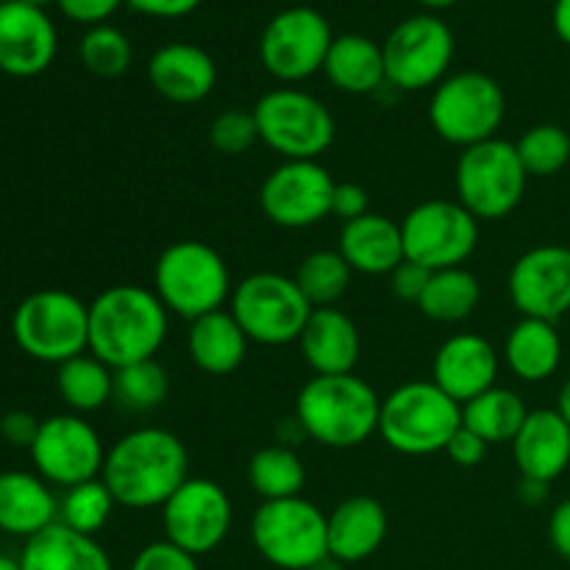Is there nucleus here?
<instances>
[{"instance_id":"1","label":"nucleus","mask_w":570,"mask_h":570,"mask_svg":"<svg viewBox=\"0 0 570 570\" xmlns=\"http://www.w3.org/2000/svg\"><path fill=\"white\" fill-rule=\"evenodd\" d=\"M100 479L120 507L161 510L189 479V451L170 429H134L106 451Z\"/></svg>"},{"instance_id":"2","label":"nucleus","mask_w":570,"mask_h":570,"mask_svg":"<svg viewBox=\"0 0 570 570\" xmlns=\"http://www.w3.org/2000/svg\"><path fill=\"white\" fill-rule=\"evenodd\" d=\"M170 312L142 284H115L89 304V354L117 371L134 362L156 360L167 340Z\"/></svg>"},{"instance_id":"3","label":"nucleus","mask_w":570,"mask_h":570,"mask_svg":"<svg viewBox=\"0 0 570 570\" xmlns=\"http://www.w3.org/2000/svg\"><path fill=\"white\" fill-rule=\"evenodd\" d=\"M382 399L365 379L312 376L295 399V417L306 438L326 449H356L379 434Z\"/></svg>"},{"instance_id":"4","label":"nucleus","mask_w":570,"mask_h":570,"mask_svg":"<svg viewBox=\"0 0 570 570\" xmlns=\"http://www.w3.org/2000/svg\"><path fill=\"white\" fill-rule=\"evenodd\" d=\"M154 293L170 315L198 321L223 309L234 293L232 271L220 250L200 239H178L154 265Z\"/></svg>"},{"instance_id":"5","label":"nucleus","mask_w":570,"mask_h":570,"mask_svg":"<svg viewBox=\"0 0 570 570\" xmlns=\"http://www.w3.org/2000/svg\"><path fill=\"white\" fill-rule=\"evenodd\" d=\"M462 426V406L429 382H406L382 399L379 438L404 456H432L445 451Z\"/></svg>"},{"instance_id":"6","label":"nucleus","mask_w":570,"mask_h":570,"mask_svg":"<svg viewBox=\"0 0 570 570\" xmlns=\"http://www.w3.org/2000/svg\"><path fill=\"white\" fill-rule=\"evenodd\" d=\"M11 334L22 354L59 367L89 351V304L67 289H37L17 304Z\"/></svg>"},{"instance_id":"7","label":"nucleus","mask_w":570,"mask_h":570,"mask_svg":"<svg viewBox=\"0 0 570 570\" xmlns=\"http://www.w3.org/2000/svg\"><path fill=\"white\" fill-rule=\"evenodd\" d=\"M504 115V89L493 76L479 70L445 76L429 100V122L434 134L462 150L499 137Z\"/></svg>"},{"instance_id":"8","label":"nucleus","mask_w":570,"mask_h":570,"mask_svg":"<svg viewBox=\"0 0 570 570\" xmlns=\"http://www.w3.org/2000/svg\"><path fill=\"white\" fill-rule=\"evenodd\" d=\"M529 173L515 142L495 137L471 145L460 154L454 170L456 200L482 220H501L521 206Z\"/></svg>"},{"instance_id":"9","label":"nucleus","mask_w":570,"mask_h":570,"mask_svg":"<svg viewBox=\"0 0 570 570\" xmlns=\"http://www.w3.org/2000/svg\"><path fill=\"white\" fill-rule=\"evenodd\" d=\"M259 139L284 161H317L337 137V122L328 106L298 87H278L254 106Z\"/></svg>"},{"instance_id":"10","label":"nucleus","mask_w":570,"mask_h":570,"mask_svg":"<svg viewBox=\"0 0 570 570\" xmlns=\"http://www.w3.org/2000/svg\"><path fill=\"white\" fill-rule=\"evenodd\" d=\"M254 549L282 570H309L328 557V515L304 495L262 501L250 518Z\"/></svg>"},{"instance_id":"11","label":"nucleus","mask_w":570,"mask_h":570,"mask_svg":"<svg viewBox=\"0 0 570 570\" xmlns=\"http://www.w3.org/2000/svg\"><path fill=\"white\" fill-rule=\"evenodd\" d=\"M228 312L250 343L276 348V345L298 343L315 309L304 298L295 278L262 271L234 284Z\"/></svg>"},{"instance_id":"12","label":"nucleus","mask_w":570,"mask_h":570,"mask_svg":"<svg viewBox=\"0 0 570 570\" xmlns=\"http://www.w3.org/2000/svg\"><path fill=\"white\" fill-rule=\"evenodd\" d=\"M401 237L406 259L426 271L465 267L479 245V220L460 200L432 198L406 212Z\"/></svg>"},{"instance_id":"13","label":"nucleus","mask_w":570,"mask_h":570,"mask_svg":"<svg viewBox=\"0 0 570 570\" xmlns=\"http://www.w3.org/2000/svg\"><path fill=\"white\" fill-rule=\"evenodd\" d=\"M387 87L421 92L438 87L454 61V33L438 14H412L401 20L382 42Z\"/></svg>"},{"instance_id":"14","label":"nucleus","mask_w":570,"mask_h":570,"mask_svg":"<svg viewBox=\"0 0 570 570\" xmlns=\"http://www.w3.org/2000/svg\"><path fill=\"white\" fill-rule=\"evenodd\" d=\"M334 42L326 17L309 6H293L273 17L259 39V59L265 70L282 83H301L323 72Z\"/></svg>"},{"instance_id":"15","label":"nucleus","mask_w":570,"mask_h":570,"mask_svg":"<svg viewBox=\"0 0 570 570\" xmlns=\"http://www.w3.org/2000/svg\"><path fill=\"white\" fill-rule=\"evenodd\" d=\"M28 454L45 482L67 490L89 479H100L106 462L98 429L76 412L45 417Z\"/></svg>"},{"instance_id":"16","label":"nucleus","mask_w":570,"mask_h":570,"mask_svg":"<svg viewBox=\"0 0 570 570\" xmlns=\"http://www.w3.org/2000/svg\"><path fill=\"white\" fill-rule=\"evenodd\" d=\"M234 507L226 490L212 479L189 476L161 507L165 540L193 557L220 549L232 532Z\"/></svg>"},{"instance_id":"17","label":"nucleus","mask_w":570,"mask_h":570,"mask_svg":"<svg viewBox=\"0 0 570 570\" xmlns=\"http://www.w3.org/2000/svg\"><path fill=\"white\" fill-rule=\"evenodd\" d=\"M334 187L337 181L321 161H282L262 181L259 206L273 226L301 232L332 215Z\"/></svg>"},{"instance_id":"18","label":"nucleus","mask_w":570,"mask_h":570,"mask_svg":"<svg viewBox=\"0 0 570 570\" xmlns=\"http://www.w3.org/2000/svg\"><path fill=\"white\" fill-rule=\"evenodd\" d=\"M510 301L523 317L557 323L570 312V248L538 245L521 254L507 278Z\"/></svg>"},{"instance_id":"19","label":"nucleus","mask_w":570,"mask_h":570,"mask_svg":"<svg viewBox=\"0 0 570 570\" xmlns=\"http://www.w3.org/2000/svg\"><path fill=\"white\" fill-rule=\"evenodd\" d=\"M59 33L48 11L22 0L0 3V72L33 78L56 59Z\"/></svg>"},{"instance_id":"20","label":"nucleus","mask_w":570,"mask_h":570,"mask_svg":"<svg viewBox=\"0 0 570 570\" xmlns=\"http://www.w3.org/2000/svg\"><path fill=\"white\" fill-rule=\"evenodd\" d=\"M432 382L460 406L499 382V351L482 334L462 332L445 340L432 362Z\"/></svg>"},{"instance_id":"21","label":"nucleus","mask_w":570,"mask_h":570,"mask_svg":"<svg viewBox=\"0 0 570 570\" xmlns=\"http://www.w3.org/2000/svg\"><path fill=\"white\" fill-rule=\"evenodd\" d=\"M148 81L170 104H200L215 89L217 65L198 45L170 42L150 56Z\"/></svg>"},{"instance_id":"22","label":"nucleus","mask_w":570,"mask_h":570,"mask_svg":"<svg viewBox=\"0 0 570 570\" xmlns=\"http://www.w3.org/2000/svg\"><path fill=\"white\" fill-rule=\"evenodd\" d=\"M510 445L521 479L551 484L570 465V426L557 410H529Z\"/></svg>"},{"instance_id":"23","label":"nucleus","mask_w":570,"mask_h":570,"mask_svg":"<svg viewBox=\"0 0 570 570\" xmlns=\"http://www.w3.org/2000/svg\"><path fill=\"white\" fill-rule=\"evenodd\" d=\"M304 362L315 376H343L354 373L362 356V337L351 315L337 306L312 312L298 340Z\"/></svg>"},{"instance_id":"24","label":"nucleus","mask_w":570,"mask_h":570,"mask_svg":"<svg viewBox=\"0 0 570 570\" xmlns=\"http://www.w3.org/2000/svg\"><path fill=\"white\" fill-rule=\"evenodd\" d=\"M387 510L373 495H351L328 515V557L343 566L365 562L387 538Z\"/></svg>"},{"instance_id":"25","label":"nucleus","mask_w":570,"mask_h":570,"mask_svg":"<svg viewBox=\"0 0 570 570\" xmlns=\"http://www.w3.org/2000/svg\"><path fill=\"white\" fill-rule=\"evenodd\" d=\"M337 250L351 271L362 276H390L406 259L401 223L376 212L343 223Z\"/></svg>"},{"instance_id":"26","label":"nucleus","mask_w":570,"mask_h":570,"mask_svg":"<svg viewBox=\"0 0 570 570\" xmlns=\"http://www.w3.org/2000/svg\"><path fill=\"white\" fill-rule=\"evenodd\" d=\"M59 521V499L39 473H0V532L31 540Z\"/></svg>"},{"instance_id":"27","label":"nucleus","mask_w":570,"mask_h":570,"mask_svg":"<svg viewBox=\"0 0 570 570\" xmlns=\"http://www.w3.org/2000/svg\"><path fill=\"white\" fill-rule=\"evenodd\" d=\"M20 566L22 570H115L98 540L59 521L26 540Z\"/></svg>"},{"instance_id":"28","label":"nucleus","mask_w":570,"mask_h":570,"mask_svg":"<svg viewBox=\"0 0 570 570\" xmlns=\"http://www.w3.org/2000/svg\"><path fill=\"white\" fill-rule=\"evenodd\" d=\"M323 72L345 95H373L387 87L384 50L365 33H340L328 48Z\"/></svg>"},{"instance_id":"29","label":"nucleus","mask_w":570,"mask_h":570,"mask_svg":"<svg viewBox=\"0 0 570 570\" xmlns=\"http://www.w3.org/2000/svg\"><path fill=\"white\" fill-rule=\"evenodd\" d=\"M248 343L232 312H212L189 323L187 354L198 371L209 376H228L248 356Z\"/></svg>"},{"instance_id":"30","label":"nucleus","mask_w":570,"mask_h":570,"mask_svg":"<svg viewBox=\"0 0 570 570\" xmlns=\"http://www.w3.org/2000/svg\"><path fill=\"white\" fill-rule=\"evenodd\" d=\"M504 360L521 382L540 384L562 365V337L557 323L521 317L504 343Z\"/></svg>"},{"instance_id":"31","label":"nucleus","mask_w":570,"mask_h":570,"mask_svg":"<svg viewBox=\"0 0 570 570\" xmlns=\"http://www.w3.org/2000/svg\"><path fill=\"white\" fill-rule=\"evenodd\" d=\"M482 301V284L468 267H449V271H434L423 289L417 309L434 323H454L468 321L476 312Z\"/></svg>"},{"instance_id":"32","label":"nucleus","mask_w":570,"mask_h":570,"mask_svg":"<svg viewBox=\"0 0 570 570\" xmlns=\"http://www.w3.org/2000/svg\"><path fill=\"white\" fill-rule=\"evenodd\" d=\"M56 390L76 415H89L111 401L115 371L87 351L56 367Z\"/></svg>"},{"instance_id":"33","label":"nucleus","mask_w":570,"mask_h":570,"mask_svg":"<svg viewBox=\"0 0 570 570\" xmlns=\"http://www.w3.org/2000/svg\"><path fill=\"white\" fill-rule=\"evenodd\" d=\"M527 415L529 406L523 404L521 395L515 390L495 384L493 390H488V393H482L479 399L468 401L462 406V426L476 432L490 445L512 443L515 434L521 432Z\"/></svg>"},{"instance_id":"34","label":"nucleus","mask_w":570,"mask_h":570,"mask_svg":"<svg viewBox=\"0 0 570 570\" xmlns=\"http://www.w3.org/2000/svg\"><path fill=\"white\" fill-rule=\"evenodd\" d=\"M248 482L262 501L295 499L304 493L306 468L298 451L287 445H265L248 462Z\"/></svg>"},{"instance_id":"35","label":"nucleus","mask_w":570,"mask_h":570,"mask_svg":"<svg viewBox=\"0 0 570 570\" xmlns=\"http://www.w3.org/2000/svg\"><path fill=\"white\" fill-rule=\"evenodd\" d=\"M293 278L304 298L312 304V309H326V306H337L343 301L354 271L340 250H312L309 256L301 259Z\"/></svg>"},{"instance_id":"36","label":"nucleus","mask_w":570,"mask_h":570,"mask_svg":"<svg viewBox=\"0 0 570 570\" xmlns=\"http://www.w3.org/2000/svg\"><path fill=\"white\" fill-rule=\"evenodd\" d=\"M170 393L167 371L156 360L134 362V365L117 367L111 401L126 412H150L165 404Z\"/></svg>"},{"instance_id":"37","label":"nucleus","mask_w":570,"mask_h":570,"mask_svg":"<svg viewBox=\"0 0 570 570\" xmlns=\"http://www.w3.org/2000/svg\"><path fill=\"white\" fill-rule=\"evenodd\" d=\"M115 507L117 501L104 484V479H89V482L76 484L61 495L59 523L95 538L109 523Z\"/></svg>"},{"instance_id":"38","label":"nucleus","mask_w":570,"mask_h":570,"mask_svg":"<svg viewBox=\"0 0 570 570\" xmlns=\"http://www.w3.org/2000/svg\"><path fill=\"white\" fill-rule=\"evenodd\" d=\"M78 59L87 67L92 76L98 78H120L126 76L128 67L134 61L131 39L120 31V28L109 26H95L87 28V33L78 42Z\"/></svg>"},{"instance_id":"39","label":"nucleus","mask_w":570,"mask_h":570,"mask_svg":"<svg viewBox=\"0 0 570 570\" xmlns=\"http://www.w3.org/2000/svg\"><path fill=\"white\" fill-rule=\"evenodd\" d=\"M515 148L529 178L557 176L570 161V134L554 122H540L521 134Z\"/></svg>"},{"instance_id":"40","label":"nucleus","mask_w":570,"mask_h":570,"mask_svg":"<svg viewBox=\"0 0 570 570\" xmlns=\"http://www.w3.org/2000/svg\"><path fill=\"white\" fill-rule=\"evenodd\" d=\"M209 142L223 156H243L259 142V128H256L254 111L226 109L212 120Z\"/></svg>"},{"instance_id":"41","label":"nucleus","mask_w":570,"mask_h":570,"mask_svg":"<svg viewBox=\"0 0 570 570\" xmlns=\"http://www.w3.org/2000/svg\"><path fill=\"white\" fill-rule=\"evenodd\" d=\"M128 570H200V566L198 557L187 554L170 540H156V543H148L137 551Z\"/></svg>"},{"instance_id":"42","label":"nucleus","mask_w":570,"mask_h":570,"mask_svg":"<svg viewBox=\"0 0 570 570\" xmlns=\"http://www.w3.org/2000/svg\"><path fill=\"white\" fill-rule=\"evenodd\" d=\"M387 278H390V289H393L395 298L406 301V304H417L423 295V289H426L429 278H432V271H426V267L404 259L393 273H390Z\"/></svg>"},{"instance_id":"43","label":"nucleus","mask_w":570,"mask_h":570,"mask_svg":"<svg viewBox=\"0 0 570 570\" xmlns=\"http://www.w3.org/2000/svg\"><path fill=\"white\" fill-rule=\"evenodd\" d=\"M61 9V14L72 22H81V26H104L117 9H120L126 0H56Z\"/></svg>"},{"instance_id":"44","label":"nucleus","mask_w":570,"mask_h":570,"mask_svg":"<svg viewBox=\"0 0 570 570\" xmlns=\"http://www.w3.org/2000/svg\"><path fill=\"white\" fill-rule=\"evenodd\" d=\"M488 449L490 443H484L476 432H471L468 426H460L454 432V438L449 440V445H445V456L460 468H476L488 456Z\"/></svg>"},{"instance_id":"45","label":"nucleus","mask_w":570,"mask_h":570,"mask_svg":"<svg viewBox=\"0 0 570 570\" xmlns=\"http://www.w3.org/2000/svg\"><path fill=\"white\" fill-rule=\"evenodd\" d=\"M367 206H371V198H367V189L360 187L354 181H337L332 198V215L340 217L343 223L356 220V217L367 215Z\"/></svg>"},{"instance_id":"46","label":"nucleus","mask_w":570,"mask_h":570,"mask_svg":"<svg viewBox=\"0 0 570 570\" xmlns=\"http://www.w3.org/2000/svg\"><path fill=\"white\" fill-rule=\"evenodd\" d=\"M39 423L31 412L26 410H11L0 417V438L6 440L14 449H31L33 440H37Z\"/></svg>"},{"instance_id":"47","label":"nucleus","mask_w":570,"mask_h":570,"mask_svg":"<svg viewBox=\"0 0 570 570\" xmlns=\"http://www.w3.org/2000/svg\"><path fill=\"white\" fill-rule=\"evenodd\" d=\"M126 3L131 6V9H137L139 14L173 20V17L193 14L204 0H126Z\"/></svg>"},{"instance_id":"48","label":"nucleus","mask_w":570,"mask_h":570,"mask_svg":"<svg viewBox=\"0 0 570 570\" xmlns=\"http://www.w3.org/2000/svg\"><path fill=\"white\" fill-rule=\"evenodd\" d=\"M549 543L562 560L570 562V499L560 501L549 515Z\"/></svg>"},{"instance_id":"49","label":"nucleus","mask_w":570,"mask_h":570,"mask_svg":"<svg viewBox=\"0 0 570 570\" xmlns=\"http://www.w3.org/2000/svg\"><path fill=\"white\" fill-rule=\"evenodd\" d=\"M301 440H306V432H304V426H301L298 417L293 415V417H284V421H278V426H276V443L278 445L295 449Z\"/></svg>"},{"instance_id":"50","label":"nucleus","mask_w":570,"mask_h":570,"mask_svg":"<svg viewBox=\"0 0 570 570\" xmlns=\"http://www.w3.org/2000/svg\"><path fill=\"white\" fill-rule=\"evenodd\" d=\"M551 22H554L557 37L570 48V0H557L554 11H551Z\"/></svg>"},{"instance_id":"51","label":"nucleus","mask_w":570,"mask_h":570,"mask_svg":"<svg viewBox=\"0 0 570 570\" xmlns=\"http://www.w3.org/2000/svg\"><path fill=\"white\" fill-rule=\"evenodd\" d=\"M518 493H521L523 504L538 507L549 499V484L534 482V479H521V488H518Z\"/></svg>"},{"instance_id":"52","label":"nucleus","mask_w":570,"mask_h":570,"mask_svg":"<svg viewBox=\"0 0 570 570\" xmlns=\"http://www.w3.org/2000/svg\"><path fill=\"white\" fill-rule=\"evenodd\" d=\"M557 412H560L562 417H566V423L570 426V379L566 384H562V390H560V395H557V406H554Z\"/></svg>"},{"instance_id":"53","label":"nucleus","mask_w":570,"mask_h":570,"mask_svg":"<svg viewBox=\"0 0 570 570\" xmlns=\"http://www.w3.org/2000/svg\"><path fill=\"white\" fill-rule=\"evenodd\" d=\"M309 570H345V566L340 560H334V557H323L317 566H312Z\"/></svg>"},{"instance_id":"54","label":"nucleus","mask_w":570,"mask_h":570,"mask_svg":"<svg viewBox=\"0 0 570 570\" xmlns=\"http://www.w3.org/2000/svg\"><path fill=\"white\" fill-rule=\"evenodd\" d=\"M417 3H423L426 9H449V6L460 3V0H417Z\"/></svg>"},{"instance_id":"55","label":"nucleus","mask_w":570,"mask_h":570,"mask_svg":"<svg viewBox=\"0 0 570 570\" xmlns=\"http://www.w3.org/2000/svg\"><path fill=\"white\" fill-rule=\"evenodd\" d=\"M0 570H22V566H20V560H14V557L0 554Z\"/></svg>"},{"instance_id":"56","label":"nucleus","mask_w":570,"mask_h":570,"mask_svg":"<svg viewBox=\"0 0 570 570\" xmlns=\"http://www.w3.org/2000/svg\"><path fill=\"white\" fill-rule=\"evenodd\" d=\"M22 3H31V6H39V9H45V6L56 3V0H22Z\"/></svg>"},{"instance_id":"57","label":"nucleus","mask_w":570,"mask_h":570,"mask_svg":"<svg viewBox=\"0 0 570 570\" xmlns=\"http://www.w3.org/2000/svg\"><path fill=\"white\" fill-rule=\"evenodd\" d=\"M0 3H6V0H0Z\"/></svg>"}]
</instances>
